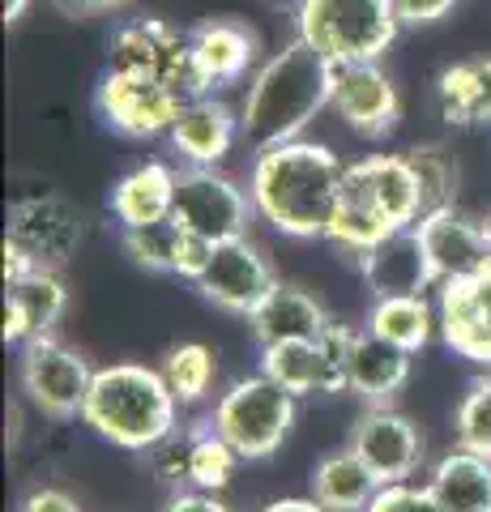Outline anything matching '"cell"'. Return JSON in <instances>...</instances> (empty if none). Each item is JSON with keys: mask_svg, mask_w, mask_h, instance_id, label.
Wrapping results in <instances>:
<instances>
[{"mask_svg": "<svg viewBox=\"0 0 491 512\" xmlns=\"http://www.w3.org/2000/svg\"><path fill=\"white\" fill-rule=\"evenodd\" d=\"M334 73L338 64L312 43L291 39L282 52H274L248 82L240 103V133L248 146H278V141L304 137V128L321 116L334 99Z\"/></svg>", "mask_w": 491, "mask_h": 512, "instance_id": "cell-2", "label": "cell"}, {"mask_svg": "<svg viewBox=\"0 0 491 512\" xmlns=\"http://www.w3.org/2000/svg\"><path fill=\"white\" fill-rule=\"evenodd\" d=\"M329 107H334L338 120L363 141L389 137L402 120V94H398V86H393V77L380 69V60L338 64L334 99H329Z\"/></svg>", "mask_w": 491, "mask_h": 512, "instance_id": "cell-12", "label": "cell"}, {"mask_svg": "<svg viewBox=\"0 0 491 512\" xmlns=\"http://www.w3.org/2000/svg\"><path fill=\"white\" fill-rule=\"evenodd\" d=\"M261 512H329V508L316 504V500H274V504H265Z\"/></svg>", "mask_w": 491, "mask_h": 512, "instance_id": "cell-43", "label": "cell"}, {"mask_svg": "<svg viewBox=\"0 0 491 512\" xmlns=\"http://www.w3.org/2000/svg\"><path fill=\"white\" fill-rule=\"evenodd\" d=\"M240 453L218 436L214 423H193V453H188V487L193 491H223L231 478H235V466H240Z\"/></svg>", "mask_w": 491, "mask_h": 512, "instance_id": "cell-29", "label": "cell"}, {"mask_svg": "<svg viewBox=\"0 0 491 512\" xmlns=\"http://www.w3.org/2000/svg\"><path fill=\"white\" fill-rule=\"evenodd\" d=\"M214 431L223 436L244 461L274 457L295 423V393H287L278 380L248 376L235 380L214 406Z\"/></svg>", "mask_w": 491, "mask_h": 512, "instance_id": "cell-6", "label": "cell"}, {"mask_svg": "<svg viewBox=\"0 0 491 512\" xmlns=\"http://www.w3.org/2000/svg\"><path fill=\"white\" fill-rule=\"evenodd\" d=\"M346 167L321 141H278L252 158L248 197L269 227L291 239H325L342 197Z\"/></svg>", "mask_w": 491, "mask_h": 512, "instance_id": "cell-1", "label": "cell"}, {"mask_svg": "<svg viewBox=\"0 0 491 512\" xmlns=\"http://www.w3.org/2000/svg\"><path fill=\"white\" fill-rule=\"evenodd\" d=\"M483 227H487V239H491V210L483 214Z\"/></svg>", "mask_w": 491, "mask_h": 512, "instance_id": "cell-45", "label": "cell"}, {"mask_svg": "<svg viewBox=\"0 0 491 512\" xmlns=\"http://www.w3.org/2000/svg\"><path fill=\"white\" fill-rule=\"evenodd\" d=\"M368 329L376 333V338H385L393 346L410 350V355H419V350L436 338L440 316L432 312V303H427L423 295H389V299L372 303Z\"/></svg>", "mask_w": 491, "mask_h": 512, "instance_id": "cell-27", "label": "cell"}, {"mask_svg": "<svg viewBox=\"0 0 491 512\" xmlns=\"http://www.w3.org/2000/svg\"><path fill=\"white\" fill-rule=\"evenodd\" d=\"M9 295L18 299V308L30 325V338H43L60 325V316L69 308V286L60 282L56 269H35L30 278H22L18 286H9Z\"/></svg>", "mask_w": 491, "mask_h": 512, "instance_id": "cell-28", "label": "cell"}, {"mask_svg": "<svg viewBox=\"0 0 491 512\" xmlns=\"http://www.w3.org/2000/svg\"><path fill=\"white\" fill-rule=\"evenodd\" d=\"M5 235L35 256L39 269H65L86 239V218L56 192H35V197H18L9 205Z\"/></svg>", "mask_w": 491, "mask_h": 512, "instance_id": "cell-11", "label": "cell"}, {"mask_svg": "<svg viewBox=\"0 0 491 512\" xmlns=\"http://www.w3.org/2000/svg\"><path fill=\"white\" fill-rule=\"evenodd\" d=\"M0 256H5V291H9V286H18L22 278H30V274H35V256H30L22 244H13V239L5 235V244H0Z\"/></svg>", "mask_w": 491, "mask_h": 512, "instance_id": "cell-38", "label": "cell"}, {"mask_svg": "<svg viewBox=\"0 0 491 512\" xmlns=\"http://www.w3.org/2000/svg\"><path fill=\"white\" fill-rule=\"evenodd\" d=\"M94 367L86 363L82 350L65 346L52 333L43 338H30L22 350V393L30 397V406L43 410L47 419L65 423L77 419L86 406Z\"/></svg>", "mask_w": 491, "mask_h": 512, "instance_id": "cell-9", "label": "cell"}, {"mask_svg": "<svg viewBox=\"0 0 491 512\" xmlns=\"http://www.w3.org/2000/svg\"><path fill=\"white\" fill-rule=\"evenodd\" d=\"M214 239H205V235H193V231H184L180 227V244H176V274L180 278H201L205 274V265H210V256H214Z\"/></svg>", "mask_w": 491, "mask_h": 512, "instance_id": "cell-36", "label": "cell"}, {"mask_svg": "<svg viewBox=\"0 0 491 512\" xmlns=\"http://www.w3.org/2000/svg\"><path fill=\"white\" fill-rule=\"evenodd\" d=\"M18 512H82L69 491H56V487H43V491H30Z\"/></svg>", "mask_w": 491, "mask_h": 512, "instance_id": "cell-40", "label": "cell"}, {"mask_svg": "<svg viewBox=\"0 0 491 512\" xmlns=\"http://www.w3.org/2000/svg\"><path fill=\"white\" fill-rule=\"evenodd\" d=\"M368 512H449L445 504L432 495V487H415V483H389L376 491V500Z\"/></svg>", "mask_w": 491, "mask_h": 512, "instance_id": "cell-35", "label": "cell"}, {"mask_svg": "<svg viewBox=\"0 0 491 512\" xmlns=\"http://www.w3.org/2000/svg\"><path fill=\"white\" fill-rule=\"evenodd\" d=\"M167 137L188 167H218L235 150V141L244 137L240 111H231L223 99H214V94H197V99L184 103L180 120L171 124Z\"/></svg>", "mask_w": 491, "mask_h": 512, "instance_id": "cell-19", "label": "cell"}, {"mask_svg": "<svg viewBox=\"0 0 491 512\" xmlns=\"http://www.w3.org/2000/svg\"><path fill=\"white\" fill-rule=\"evenodd\" d=\"M440 116L457 128L491 124V56L457 60L436 77Z\"/></svg>", "mask_w": 491, "mask_h": 512, "instance_id": "cell-23", "label": "cell"}, {"mask_svg": "<svg viewBox=\"0 0 491 512\" xmlns=\"http://www.w3.org/2000/svg\"><path fill=\"white\" fill-rule=\"evenodd\" d=\"M453 427H457V444L462 448L491 457V372L466 389L462 406L453 414Z\"/></svg>", "mask_w": 491, "mask_h": 512, "instance_id": "cell-33", "label": "cell"}, {"mask_svg": "<svg viewBox=\"0 0 491 512\" xmlns=\"http://www.w3.org/2000/svg\"><path fill=\"white\" fill-rule=\"evenodd\" d=\"M176 244H180L176 218L150 222V227H124V252L150 274H176Z\"/></svg>", "mask_w": 491, "mask_h": 512, "instance_id": "cell-32", "label": "cell"}, {"mask_svg": "<svg viewBox=\"0 0 491 512\" xmlns=\"http://www.w3.org/2000/svg\"><path fill=\"white\" fill-rule=\"evenodd\" d=\"M261 372L278 380L287 393H334V376H329V359L321 350V338L312 342H278L261 346Z\"/></svg>", "mask_w": 491, "mask_h": 512, "instance_id": "cell-26", "label": "cell"}, {"mask_svg": "<svg viewBox=\"0 0 491 512\" xmlns=\"http://www.w3.org/2000/svg\"><path fill=\"white\" fill-rule=\"evenodd\" d=\"M252 338L261 346L278 342H312L329 329V312L321 308V299L295 282H274L269 295L257 303V312L248 316Z\"/></svg>", "mask_w": 491, "mask_h": 512, "instance_id": "cell-20", "label": "cell"}, {"mask_svg": "<svg viewBox=\"0 0 491 512\" xmlns=\"http://www.w3.org/2000/svg\"><path fill=\"white\" fill-rule=\"evenodd\" d=\"M0 338H5L9 346H18V342H30V325H26V316L18 308V299H13L5 291V329H0Z\"/></svg>", "mask_w": 491, "mask_h": 512, "instance_id": "cell-42", "label": "cell"}, {"mask_svg": "<svg viewBox=\"0 0 491 512\" xmlns=\"http://www.w3.org/2000/svg\"><path fill=\"white\" fill-rule=\"evenodd\" d=\"M107 69L154 77V82H167L171 90L197 99L188 35H180V30L163 18H133V22L116 26L112 43H107Z\"/></svg>", "mask_w": 491, "mask_h": 512, "instance_id": "cell-7", "label": "cell"}, {"mask_svg": "<svg viewBox=\"0 0 491 512\" xmlns=\"http://www.w3.org/2000/svg\"><path fill=\"white\" fill-rule=\"evenodd\" d=\"M295 5H299V0H295Z\"/></svg>", "mask_w": 491, "mask_h": 512, "instance_id": "cell-46", "label": "cell"}, {"mask_svg": "<svg viewBox=\"0 0 491 512\" xmlns=\"http://www.w3.org/2000/svg\"><path fill=\"white\" fill-rule=\"evenodd\" d=\"M359 274H363V286H368L376 299H389V295H423V291H432V286H440L415 227H406L398 235L380 239L376 248L363 252L359 256Z\"/></svg>", "mask_w": 491, "mask_h": 512, "instance_id": "cell-18", "label": "cell"}, {"mask_svg": "<svg viewBox=\"0 0 491 512\" xmlns=\"http://www.w3.org/2000/svg\"><path fill=\"white\" fill-rule=\"evenodd\" d=\"M351 448L363 457L380 487L389 483H410V474L423 461V436L419 427L393 406H368L351 427Z\"/></svg>", "mask_w": 491, "mask_h": 512, "instance_id": "cell-13", "label": "cell"}, {"mask_svg": "<svg viewBox=\"0 0 491 512\" xmlns=\"http://www.w3.org/2000/svg\"><path fill=\"white\" fill-rule=\"evenodd\" d=\"M423 218L419 180L406 154H368L346 167L342 175V197L334 222H329L325 239L342 252L363 256L376 248L380 239L415 227Z\"/></svg>", "mask_w": 491, "mask_h": 512, "instance_id": "cell-3", "label": "cell"}, {"mask_svg": "<svg viewBox=\"0 0 491 512\" xmlns=\"http://www.w3.org/2000/svg\"><path fill=\"white\" fill-rule=\"evenodd\" d=\"M184 103H188V94L171 90L167 82H154V77H141V73L107 69L99 82L103 124L133 141H150V137L171 133V124L180 120Z\"/></svg>", "mask_w": 491, "mask_h": 512, "instance_id": "cell-10", "label": "cell"}, {"mask_svg": "<svg viewBox=\"0 0 491 512\" xmlns=\"http://www.w3.org/2000/svg\"><path fill=\"white\" fill-rule=\"evenodd\" d=\"M163 512H231V508L218 500L214 491H193V487H188V491L171 495V500L163 504Z\"/></svg>", "mask_w": 491, "mask_h": 512, "instance_id": "cell-39", "label": "cell"}, {"mask_svg": "<svg viewBox=\"0 0 491 512\" xmlns=\"http://www.w3.org/2000/svg\"><path fill=\"white\" fill-rule=\"evenodd\" d=\"M410 380V350L393 346L385 338H376L372 329L355 333V350H351V376L346 389L359 393L368 406H389L393 397L406 389Z\"/></svg>", "mask_w": 491, "mask_h": 512, "instance_id": "cell-21", "label": "cell"}, {"mask_svg": "<svg viewBox=\"0 0 491 512\" xmlns=\"http://www.w3.org/2000/svg\"><path fill=\"white\" fill-rule=\"evenodd\" d=\"M440 338L453 355L491 367V269L474 278L440 282Z\"/></svg>", "mask_w": 491, "mask_h": 512, "instance_id": "cell-16", "label": "cell"}, {"mask_svg": "<svg viewBox=\"0 0 491 512\" xmlns=\"http://www.w3.org/2000/svg\"><path fill=\"white\" fill-rule=\"evenodd\" d=\"M52 5L65 13V18H103V13L124 9L129 0H52Z\"/></svg>", "mask_w": 491, "mask_h": 512, "instance_id": "cell-41", "label": "cell"}, {"mask_svg": "<svg viewBox=\"0 0 491 512\" xmlns=\"http://www.w3.org/2000/svg\"><path fill=\"white\" fill-rule=\"evenodd\" d=\"M457 0H393V13H398L402 26H432L440 18H449Z\"/></svg>", "mask_w": 491, "mask_h": 512, "instance_id": "cell-37", "label": "cell"}, {"mask_svg": "<svg viewBox=\"0 0 491 512\" xmlns=\"http://www.w3.org/2000/svg\"><path fill=\"white\" fill-rule=\"evenodd\" d=\"M415 231L423 239V252L432 261L436 282H457V278H474L491 269V239L483 218L462 214L457 205L432 210L415 222Z\"/></svg>", "mask_w": 491, "mask_h": 512, "instance_id": "cell-15", "label": "cell"}, {"mask_svg": "<svg viewBox=\"0 0 491 512\" xmlns=\"http://www.w3.org/2000/svg\"><path fill=\"white\" fill-rule=\"evenodd\" d=\"M193 47V82L197 94H214L223 86L244 82L248 69L257 64V35L235 18H210L188 30Z\"/></svg>", "mask_w": 491, "mask_h": 512, "instance_id": "cell-17", "label": "cell"}, {"mask_svg": "<svg viewBox=\"0 0 491 512\" xmlns=\"http://www.w3.org/2000/svg\"><path fill=\"white\" fill-rule=\"evenodd\" d=\"M176 406L180 402L163 372L141 363H112L94 372L82 423L116 448L150 453L176 431Z\"/></svg>", "mask_w": 491, "mask_h": 512, "instance_id": "cell-4", "label": "cell"}, {"mask_svg": "<svg viewBox=\"0 0 491 512\" xmlns=\"http://www.w3.org/2000/svg\"><path fill=\"white\" fill-rule=\"evenodd\" d=\"M252 214H257L252 210V197L218 167L176 171V210H171V218H176L184 231L205 235V239H214V244H227V239L248 235Z\"/></svg>", "mask_w": 491, "mask_h": 512, "instance_id": "cell-8", "label": "cell"}, {"mask_svg": "<svg viewBox=\"0 0 491 512\" xmlns=\"http://www.w3.org/2000/svg\"><path fill=\"white\" fill-rule=\"evenodd\" d=\"M427 487L449 512H491V457L457 444L436 461Z\"/></svg>", "mask_w": 491, "mask_h": 512, "instance_id": "cell-24", "label": "cell"}, {"mask_svg": "<svg viewBox=\"0 0 491 512\" xmlns=\"http://www.w3.org/2000/svg\"><path fill=\"white\" fill-rule=\"evenodd\" d=\"M150 453H154V474L163 478L171 491H188V453H193V427H176L163 444H154Z\"/></svg>", "mask_w": 491, "mask_h": 512, "instance_id": "cell-34", "label": "cell"}, {"mask_svg": "<svg viewBox=\"0 0 491 512\" xmlns=\"http://www.w3.org/2000/svg\"><path fill=\"white\" fill-rule=\"evenodd\" d=\"M376 491H380V478L363 466L355 448L325 457L312 474V500L325 504L329 512H368Z\"/></svg>", "mask_w": 491, "mask_h": 512, "instance_id": "cell-25", "label": "cell"}, {"mask_svg": "<svg viewBox=\"0 0 491 512\" xmlns=\"http://www.w3.org/2000/svg\"><path fill=\"white\" fill-rule=\"evenodd\" d=\"M214 372H218L214 350L201 346V342H184L176 350H167V359H163V376H167V384H171V393H176L180 406H197L201 397L210 393Z\"/></svg>", "mask_w": 491, "mask_h": 512, "instance_id": "cell-30", "label": "cell"}, {"mask_svg": "<svg viewBox=\"0 0 491 512\" xmlns=\"http://www.w3.org/2000/svg\"><path fill=\"white\" fill-rule=\"evenodd\" d=\"M393 0H299L295 35L325 52L334 64L380 60L398 39Z\"/></svg>", "mask_w": 491, "mask_h": 512, "instance_id": "cell-5", "label": "cell"}, {"mask_svg": "<svg viewBox=\"0 0 491 512\" xmlns=\"http://www.w3.org/2000/svg\"><path fill=\"white\" fill-rule=\"evenodd\" d=\"M30 5H35V0H5V22H9V26H13V22H22Z\"/></svg>", "mask_w": 491, "mask_h": 512, "instance_id": "cell-44", "label": "cell"}, {"mask_svg": "<svg viewBox=\"0 0 491 512\" xmlns=\"http://www.w3.org/2000/svg\"><path fill=\"white\" fill-rule=\"evenodd\" d=\"M274 282L278 278H274V269H269L265 252L252 244L248 235H240V239H227V244L214 248L205 274L197 278V291L210 299L214 308L235 312V316H252Z\"/></svg>", "mask_w": 491, "mask_h": 512, "instance_id": "cell-14", "label": "cell"}, {"mask_svg": "<svg viewBox=\"0 0 491 512\" xmlns=\"http://www.w3.org/2000/svg\"><path fill=\"white\" fill-rule=\"evenodd\" d=\"M176 210V171L167 163H141L112 188V214L120 227H150Z\"/></svg>", "mask_w": 491, "mask_h": 512, "instance_id": "cell-22", "label": "cell"}, {"mask_svg": "<svg viewBox=\"0 0 491 512\" xmlns=\"http://www.w3.org/2000/svg\"><path fill=\"white\" fill-rule=\"evenodd\" d=\"M406 158H410L415 180H419L423 214L457 205V163L445 146H415V150H406Z\"/></svg>", "mask_w": 491, "mask_h": 512, "instance_id": "cell-31", "label": "cell"}]
</instances>
